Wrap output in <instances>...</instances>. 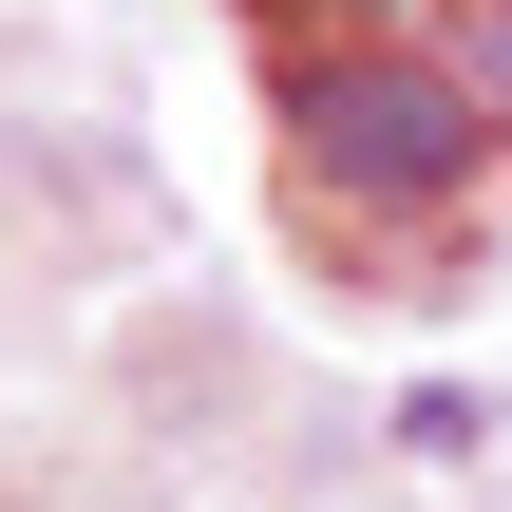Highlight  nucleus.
<instances>
[{"instance_id":"f257e3e1","label":"nucleus","mask_w":512,"mask_h":512,"mask_svg":"<svg viewBox=\"0 0 512 512\" xmlns=\"http://www.w3.org/2000/svg\"><path fill=\"white\" fill-rule=\"evenodd\" d=\"M266 114H285L323 228H437V209L512 190V114L418 19H399V38H285V57H266Z\"/></svg>"},{"instance_id":"f03ea898","label":"nucleus","mask_w":512,"mask_h":512,"mask_svg":"<svg viewBox=\"0 0 512 512\" xmlns=\"http://www.w3.org/2000/svg\"><path fill=\"white\" fill-rule=\"evenodd\" d=\"M247 19H266V38H323V19H342V38H399V0H247Z\"/></svg>"}]
</instances>
